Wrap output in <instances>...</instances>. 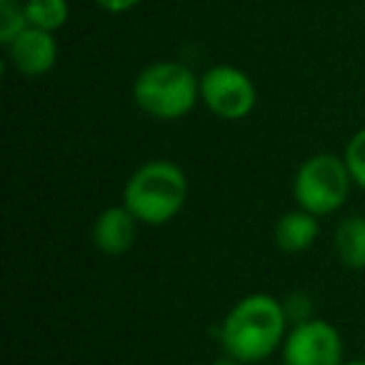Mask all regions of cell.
Returning a JSON list of instances; mask_svg holds the SVG:
<instances>
[{
	"label": "cell",
	"instance_id": "cell-13",
	"mask_svg": "<svg viewBox=\"0 0 365 365\" xmlns=\"http://www.w3.org/2000/svg\"><path fill=\"white\" fill-rule=\"evenodd\" d=\"M345 165H348L353 180L365 188V130L355 133L345 148Z\"/></svg>",
	"mask_w": 365,
	"mask_h": 365
},
{
	"label": "cell",
	"instance_id": "cell-11",
	"mask_svg": "<svg viewBox=\"0 0 365 365\" xmlns=\"http://www.w3.org/2000/svg\"><path fill=\"white\" fill-rule=\"evenodd\" d=\"M26 18L33 28L58 31L68 21V0H26Z\"/></svg>",
	"mask_w": 365,
	"mask_h": 365
},
{
	"label": "cell",
	"instance_id": "cell-14",
	"mask_svg": "<svg viewBox=\"0 0 365 365\" xmlns=\"http://www.w3.org/2000/svg\"><path fill=\"white\" fill-rule=\"evenodd\" d=\"M285 308V315H290V318L298 320L300 315V323L305 320V315L310 313V300L305 298V295H293V298H288V303L283 305Z\"/></svg>",
	"mask_w": 365,
	"mask_h": 365
},
{
	"label": "cell",
	"instance_id": "cell-7",
	"mask_svg": "<svg viewBox=\"0 0 365 365\" xmlns=\"http://www.w3.org/2000/svg\"><path fill=\"white\" fill-rule=\"evenodd\" d=\"M13 66L23 76H43L58 61V43L53 33L41 28H26L16 41L8 46Z\"/></svg>",
	"mask_w": 365,
	"mask_h": 365
},
{
	"label": "cell",
	"instance_id": "cell-4",
	"mask_svg": "<svg viewBox=\"0 0 365 365\" xmlns=\"http://www.w3.org/2000/svg\"><path fill=\"white\" fill-rule=\"evenodd\" d=\"M350 175L345 160L335 155H313L295 173L293 193L303 210L313 215H328L345 203L350 190Z\"/></svg>",
	"mask_w": 365,
	"mask_h": 365
},
{
	"label": "cell",
	"instance_id": "cell-12",
	"mask_svg": "<svg viewBox=\"0 0 365 365\" xmlns=\"http://www.w3.org/2000/svg\"><path fill=\"white\" fill-rule=\"evenodd\" d=\"M26 28H31L26 18V8L18 6L16 0H0V41L11 46Z\"/></svg>",
	"mask_w": 365,
	"mask_h": 365
},
{
	"label": "cell",
	"instance_id": "cell-17",
	"mask_svg": "<svg viewBox=\"0 0 365 365\" xmlns=\"http://www.w3.org/2000/svg\"><path fill=\"white\" fill-rule=\"evenodd\" d=\"M348 365H365V360H353V363H348Z\"/></svg>",
	"mask_w": 365,
	"mask_h": 365
},
{
	"label": "cell",
	"instance_id": "cell-5",
	"mask_svg": "<svg viewBox=\"0 0 365 365\" xmlns=\"http://www.w3.org/2000/svg\"><path fill=\"white\" fill-rule=\"evenodd\" d=\"M200 96L215 115L225 120L245 118L255 106V88L243 71L233 66H215L200 81Z\"/></svg>",
	"mask_w": 365,
	"mask_h": 365
},
{
	"label": "cell",
	"instance_id": "cell-8",
	"mask_svg": "<svg viewBox=\"0 0 365 365\" xmlns=\"http://www.w3.org/2000/svg\"><path fill=\"white\" fill-rule=\"evenodd\" d=\"M138 218L130 210L123 208H108L98 215L93 225V243L101 253L106 255H123L133 248L138 235Z\"/></svg>",
	"mask_w": 365,
	"mask_h": 365
},
{
	"label": "cell",
	"instance_id": "cell-3",
	"mask_svg": "<svg viewBox=\"0 0 365 365\" xmlns=\"http://www.w3.org/2000/svg\"><path fill=\"white\" fill-rule=\"evenodd\" d=\"M200 83L182 63L163 61L148 66L133 86V98L148 115L173 120L193 110Z\"/></svg>",
	"mask_w": 365,
	"mask_h": 365
},
{
	"label": "cell",
	"instance_id": "cell-15",
	"mask_svg": "<svg viewBox=\"0 0 365 365\" xmlns=\"http://www.w3.org/2000/svg\"><path fill=\"white\" fill-rule=\"evenodd\" d=\"M98 6L106 8L108 13H125L130 8H135L140 0H96Z\"/></svg>",
	"mask_w": 365,
	"mask_h": 365
},
{
	"label": "cell",
	"instance_id": "cell-10",
	"mask_svg": "<svg viewBox=\"0 0 365 365\" xmlns=\"http://www.w3.org/2000/svg\"><path fill=\"white\" fill-rule=\"evenodd\" d=\"M335 250L338 258L348 268L363 270L365 268V218L363 215H350L335 230Z\"/></svg>",
	"mask_w": 365,
	"mask_h": 365
},
{
	"label": "cell",
	"instance_id": "cell-6",
	"mask_svg": "<svg viewBox=\"0 0 365 365\" xmlns=\"http://www.w3.org/2000/svg\"><path fill=\"white\" fill-rule=\"evenodd\" d=\"M283 358L285 365H340L343 340L325 320H303L285 340Z\"/></svg>",
	"mask_w": 365,
	"mask_h": 365
},
{
	"label": "cell",
	"instance_id": "cell-9",
	"mask_svg": "<svg viewBox=\"0 0 365 365\" xmlns=\"http://www.w3.org/2000/svg\"><path fill=\"white\" fill-rule=\"evenodd\" d=\"M315 235H318V220L308 210H293L285 213L275 225V243L285 253H300L313 245Z\"/></svg>",
	"mask_w": 365,
	"mask_h": 365
},
{
	"label": "cell",
	"instance_id": "cell-1",
	"mask_svg": "<svg viewBox=\"0 0 365 365\" xmlns=\"http://www.w3.org/2000/svg\"><path fill=\"white\" fill-rule=\"evenodd\" d=\"M285 308L270 295H248L233 305L220 328V340L230 358L240 363L265 360L285 333Z\"/></svg>",
	"mask_w": 365,
	"mask_h": 365
},
{
	"label": "cell",
	"instance_id": "cell-2",
	"mask_svg": "<svg viewBox=\"0 0 365 365\" xmlns=\"http://www.w3.org/2000/svg\"><path fill=\"white\" fill-rule=\"evenodd\" d=\"M188 195V180L170 160H150L140 165L125 185V208L140 223L160 225L180 213Z\"/></svg>",
	"mask_w": 365,
	"mask_h": 365
},
{
	"label": "cell",
	"instance_id": "cell-16",
	"mask_svg": "<svg viewBox=\"0 0 365 365\" xmlns=\"http://www.w3.org/2000/svg\"><path fill=\"white\" fill-rule=\"evenodd\" d=\"M213 365H245V363H240V360H235V358H230V355H228V358H223V360H215Z\"/></svg>",
	"mask_w": 365,
	"mask_h": 365
}]
</instances>
